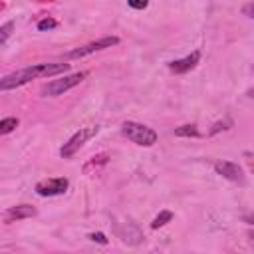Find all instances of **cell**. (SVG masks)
I'll return each mask as SVG.
<instances>
[{
  "label": "cell",
  "instance_id": "cell-1",
  "mask_svg": "<svg viewBox=\"0 0 254 254\" xmlns=\"http://www.w3.org/2000/svg\"><path fill=\"white\" fill-rule=\"evenodd\" d=\"M69 69V64H62V62H50V64H34L28 65L24 69H18L14 73H8L4 77H0V91H8V89H16L36 77H52L58 73H64Z\"/></svg>",
  "mask_w": 254,
  "mask_h": 254
},
{
  "label": "cell",
  "instance_id": "cell-2",
  "mask_svg": "<svg viewBox=\"0 0 254 254\" xmlns=\"http://www.w3.org/2000/svg\"><path fill=\"white\" fill-rule=\"evenodd\" d=\"M121 133H123L129 141H133L135 145H139V147H151V145L157 143V133H155L151 127L143 125V123L125 121V123L121 125Z\"/></svg>",
  "mask_w": 254,
  "mask_h": 254
},
{
  "label": "cell",
  "instance_id": "cell-3",
  "mask_svg": "<svg viewBox=\"0 0 254 254\" xmlns=\"http://www.w3.org/2000/svg\"><path fill=\"white\" fill-rule=\"evenodd\" d=\"M83 77H85V71H77V73H71V75H64L60 79H52V81H48L42 87V95H46V97H58V95L65 93L67 89L79 85L83 81Z\"/></svg>",
  "mask_w": 254,
  "mask_h": 254
},
{
  "label": "cell",
  "instance_id": "cell-4",
  "mask_svg": "<svg viewBox=\"0 0 254 254\" xmlns=\"http://www.w3.org/2000/svg\"><path fill=\"white\" fill-rule=\"evenodd\" d=\"M97 131H99V127H81L79 131H75L65 143H64V147L60 149V155L64 157V159H69V157H73L75 155V151L87 141V139H91V137H95L97 135Z\"/></svg>",
  "mask_w": 254,
  "mask_h": 254
},
{
  "label": "cell",
  "instance_id": "cell-5",
  "mask_svg": "<svg viewBox=\"0 0 254 254\" xmlns=\"http://www.w3.org/2000/svg\"><path fill=\"white\" fill-rule=\"evenodd\" d=\"M117 44H119V38H117V36H105V38H99V40H95V42H89V44H85V46H81V48L71 50V52L67 54V58H71V60H75V58H85V56H89V54H93V52H99V50H105V48H111V46H117Z\"/></svg>",
  "mask_w": 254,
  "mask_h": 254
},
{
  "label": "cell",
  "instance_id": "cell-6",
  "mask_svg": "<svg viewBox=\"0 0 254 254\" xmlns=\"http://www.w3.org/2000/svg\"><path fill=\"white\" fill-rule=\"evenodd\" d=\"M69 187L67 179L64 177H56V179H48V181H40L36 185V192L40 196H56V194H62L65 192Z\"/></svg>",
  "mask_w": 254,
  "mask_h": 254
},
{
  "label": "cell",
  "instance_id": "cell-7",
  "mask_svg": "<svg viewBox=\"0 0 254 254\" xmlns=\"http://www.w3.org/2000/svg\"><path fill=\"white\" fill-rule=\"evenodd\" d=\"M214 171L220 175V177H224V179H228V181H232V183H244V173H242V169L236 165V163H232V161H216L214 163Z\"/></svg>",
  "mask_w": 254,
  "mask_h": 254
},
{
  "label": "cell",
  "instance_id": "cell-8",
  "mask_svg": "<svg viewBox=\"0 0 254 254\" xmlns=\"http://www.w3.org/2000/svg\"><path fill=\"white\" fill-rule=\"evenodd\" d=\"M198 60H200V52H192V54L187 56V58H181V60L171 62V64H169V69L175 71V73H187V71H190V69L198 64Z\"/></svg>",
  "mask_w": 254,
  "mask_h": 254
},
{
  "label": "cell",
  "instance_id": "cell-9",
  "mask_svg": "<svg viewBox=\"0 0 254 254\" xmlns=\"http://www.w3.org/2000/svg\"><path fill=\"white\" fill-rule=\"evenodd\" d=\"M34 214H36V208H34V206H30V204H20V206L10 208L8 214H6V218H8V222H12V220H20V218H30V216H34Z\"/></svg>",
  "mask_w": 254,
  "mask_h": 254
},
{
  "label": "cell",
  "instance_id": "cell-10",
  "mask_svg": "<svg viewBox=\"0 0 254 254\" xmlns=\"http://www.w3.org/2000/svg\"><path fill=\"white\" fill-rule=\"evenodd\" d=\"M175 135L177 137H198V129L196 125H181L175 129Z\"/></svg>",
  "mask_w": 254,
  "mask_h": 254
},
{
  "label": "cell",
  "instance_id": "cell-11",
  "mask_svg": "<svg viewBox=\"0 0 254 254\" xmlns=\"http://www.w3.org/2000/svg\"><path fill=\"white\" fill-rule=\"evenodd\" d=\"M171 218H173V212H171V210H163V212H159V214L153 218L151 228H161V226H165Z\"/></svg>",
  "mask_w": 254,
  "mask_h": 254
},
{
  "label": "cell",
  "instance_id": "cell-12",
  "mask_svg": "<svg viewBox=\"0 0 254 254\" xmlns=\"http://www.w3.org/2000/svg\"><path fill=\"white\" fill-rule=\"evenodd\" d=\"M16 127H18V119H16V117H6V119H0V135L12 133Z\"/></svg>",
  "mask_w": 254,
  "mask_h": 254
},
{
  "label": "cell",
  "instance_id": "cell-13",
  "mask_svg": "<svg viewBox=\"0 0 254 254\" xmlns=\"http://www.w3.org/2000/svg\"><path fill=\"white\" fill-rule=\"evenodd\" d=\"M12 30H14V22H6L4 26H0V44H4L12 36Z\"/></svg>",
  "mask_w": 254,
  "mask_h": 254
},
{
  "label": "cell",
  "instance_id": "cell-14",
  "mask_svg": "<svg viewBox=\"0 0 254 254\" xmlns=\"http://www.w3.org/2000/svg\"><path fill=\"white\" fill-rule=\"evenodd\" d=\"M56 26H58V22H56L54 18H44V20L38 22V30H40V32H44V30H54Z\"/></svg>",
  "mask_w": 254,
  "mask_h": 254
},
{
  "label": "cell",
  "instance_id": "cell-15",
  "mask_svg": "<svg viewBox=\"0 0 254 254\" xmlns=\"http://www.w3.org/2000/svg\"><path fill=\"white\" fill-rule=\"evenodd\" d=\"M127 4H129L133 10H143V8H147L149 0H127Z\"/></svg>",
  "mask_w": 254,
  "mask_h": 254
},
{
  "label": "cell",
  "instance_id": "cell-16",
  "mask_svg": "<svg viewBox=\"0 0 254 254\" xmlns=\"http://www.w3.org/2000/svg\"><path fill=\"white\" fill-rule=\"evenodd\" d=\"M89 238H91V240H97V242H101V244H107V238H105L101 232H93V234H89Z\"/></svg>",
  "mask_w": 254,
  "mask_h": 254
}]
</instances>
